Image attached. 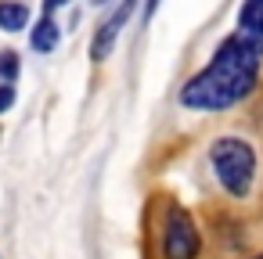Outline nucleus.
<instances>
[{
	"instance_id": "obj_8",
	"label": "nucleus",
	"mask_w": 263,
	"mask_h": 259,
	"mask_svg": "<svg viewBox=\"0 0 263 259\" xmlns=\"http://www.w3.org/2000/svg\"><path fill=\"white\" fill-rule=\"evenodd\" d=\"M18 69H22V62H18L15 51H0V79L11 83V79L18 76Z\"/></svg>"
},
{
	"instance_id": "obj_1",
	"label": "nucleus",
	"mask_w": 263,
	"mask_h": 259,
	"mask_svg": "<svg viewBox=\"0 0 263 259\" xmlns=\"http://www.w3.org/2000/svg\"><path fill=\"white\" fill-rule=\"evenodd\" d=\"M263 87V36L231 29L209 54V62L184 79L177 101L187 112H231L256 97Z\"/></svg>"
},
{
	"instance_id": "obj_9",
	"label": "nucleus",
	"mask_w": 263,
	"mask_h": 259,
	"mask_svg": "<svg viewBox=\"0 0 263 259\" xmlns=\"http://www.w3.org/2000/svg\"><path fill=\"white\" fill-rule=\"evenodd\" d=\"M11 105H15V87H11V83H4V87H0V115H4Z\"/></svg>"
},
{
	"instance_id": "obj_5",
	"label": "nucleus",
	"mask_w": 263,
	"mask_h": 259,
	"mask_svg": "<svg viewBox=\"0 0 263 259\" xmlns=\"http://www.w3.org/2000/svg\"><path fill=\"white\" fill-rule=\"evenodd\" d=\"M234 29L263 36V0H241L238 15H234Z\"/></svg>"
},
{
	"instance_id": "obj_3",
	"label": "nucleus",
	"mask_w": 263,
	"mask_h": 259,
	"mask_svg": "<svg viewBox=\"0 0 263 259\" xmlns=\"http://www.w3.org/2000/svg\"><path fill=\"white\" fill-rule=\"evenodd\" d=\"M202 255V234L195 216L184 205H166L162 216V259H198Z\"/></svg>"
},
{
	"instance_id": "obj_7",
	"label": "nucleus",
	"mask_w": 263,
	"mask_h": 259,
	"mask_svg": "<svg viewBox=\"0 0 263 259\" xmlns=\"http://www.w3.org/2000/svg\"><path fill=\"white\" fill-rule=\"evenodd\" d=\"M58 40H62L58 22H54L51 15H47V18H40V22H36V29H33V47L47 54V51H54V47H58Z\"/></svg>"
},
{
	"instance_id": "obj_12",
	"label": "nucleus",
	"mask_w": 263,
	"mask_h": 259,
	"mask_svg": "<svg viewBox=\"0 0 263 259\" xmlns=\"http://www.w3.org/2000/svg\"><path fill=\"white\" fill-rule=\"evenodd\" d=\"M249 259H263V252H256V255H249Z\"/></svg>"
},
{
	"instance_id": "obj_13",
	"label": "nucleus",
	"mask_w": 263,
	"mask_h": 259,
	"mask_svg": "<svg viewBox=\"0 0 263 259\" xmlns=\"http://www.w3.org/2000/svg\"><path fill=\"white\" fill-rule=\"evenodd\" d=\"M94 4H108V0H94Z\"/></svg>"
},
{
	"instance_id": "obj_11",
	"label": "nucleus",
	"mask_w": 263,
	"mask_h": 259,
	"mask_svg": "<svg viewBox=\"0 0 263 259\" xmlns=\"http://www.w3.org/2000/svg\"><path fill=\"white\" fill-rule=\"evenodd\" d=\"M62 4H69V0H47V15H51L54 8H62Z\"/></svg>"
},
{
	"instance_id": "obj_10",
	"label": "nucleus",
	"mask_w": 263,
	"mask_h": 259,
	"mask_svg": "<svg viewBox=\"0 0 263 259\" xmlns=\"http://www.w3.org/2000/svg\"><path fill=\"white\" fill-rule=\"evenodd\" d=\"M159 4H162V0H144V18H152L159 11Z\"/></svg>"
},
{
	"instance_id": "obj_4",
	"label": "nucleus",
	"mask_w": 263,
	"mask_h": 259,
	"mask_svg": "<svg viewBox=\"0 0 263 259\" xmlns=\"http://www.w3.org/2000/svg\"><path fill=\"white\" fill-rule=\"evenodd\" d=\"M134 11H137V0H119V8L98 26V33H94V40H90V58H94V62H105V58L112 54V47H116V40H119V29L130 22Z\"/></svg>"
},
{
	"instance_id": "obj_6",
	"label": "nucleus",
	"mask_w": 263,
	"mask_h": 259,
	"mask_svg": "<svg viewBox=\"0 0 263 259\" xmlns=\"http://www.w3.org/2000/svg\"><path fill=\"white\" fill-rule=\"evenodd\" d=\"M26 26H29V8L22 0H4V4H0V29L22 33Z\"/></svg>"
},
{
	"instance_id": "obj_2",
	"label": "nucleus",
	"mask_w": 263,
	"mask_h": 259,
	"mask_svg": "<svg viewBox=\"0 0 263 259\" xmlns=\"http://www.w3.org/2000/svg\"><path fill=\"white\" fill-rule=\"evenodd\" d=\"M209 169L231 202H249L259 184V148L241 133H220L209 141Z\"/></svg>"
}]
</instances>
